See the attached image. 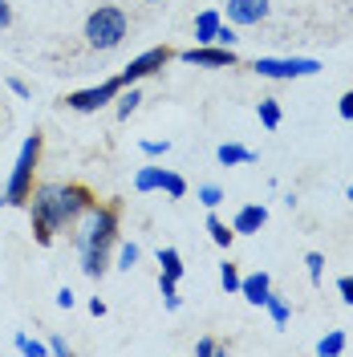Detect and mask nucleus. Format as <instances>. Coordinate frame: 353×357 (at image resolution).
<instances>
[{
	"instance_id": "1",
	"label": "nucleus",
	"mask_w": 353,
	"mask_h": 357,
	"mask_svg": "<svg viewBox=\"0 0 353 357\" xmlns=\"http://www.w3.org/2000/svg\"><path fill=\"white\" fill-rule=\"evenodd\" d=\"M89 203H93V191L86 183H37L24 203L29 223H33V240L49 248L61 231H73V223L86 215Z\"/></svg>"
},
{
	"instance_id": "2",
	"label": "nucleus",
	"mask_w": 353,
	"mask_h": 357,
	"mask_svg": "<svg viewBox=\"0 0 353 357\" xmlns=\"http://www.w3.org/2000/svg\"><path fill=\"white\" fill-rule=\"evenodd\" d=\"M118 231H122V215L114 203H89L86 215L73 223V244L82 256V272L89 280H102L110 272V252L118 248Z\"/></svg>"
},
{
	"instance_id": "3",
	"label": "nucleus",
	"mask_w": 353,
	"mask_h": 357,
	"mask_svg": "<svg viewBox=\"0 0 353 357\" xmlns=\"http://www.w3.org/2000/svg\"><path fill=\"white\" fill-rule=\"evenodd\" d=\"M82 37H86V45L93 53L118 49V45L130 37V17H126V8H122V4H98L86 17V24H82Z\"/></svg>"
},
{
	"instance_id": "4",
	"label": "nucleus",
	"mask_w": 353,
	"mask_h": 357,
	"mask_svg": "<svg viewBox=\"0 0 353 357\" xmlns=\"http://www.w3.org/2000/svg\"><path fill=\"white\" fill-rule=\"evenodd\" d=\"M41 151H45V138L33 130L21 142L17 162H13L8 183H4V199L13 203V207H24V203H29V195H33V187H37V167H41Z\"/></svg>"
},
{
	"instance_id": "5",
	"label": "nucleus",
	"mask_w": 353,
	"mask_h": 357,
	"mask_svg": "<svg viewBox=\"0 0 353 357\" xmlns=\"http://www.w3.org/2000/svg\"><path fill=\"white\" fill-rule=\"evenodd\" d=\"M252 69L268 82H301V77H317L325 66L317 57H256Z\"/></svg>"
},
{
	"instance_id": "6",
	"label": "nucleus",
	"mask_w": 353,
	"mask_h": 357,
	"mask_svg": "<svg viewBox=\"0 0 353 357\" xmlns=\"http://www.w3.org/2000/svg\"><path fill=\"white\" fill-rule=\"evenodd\" d=\"M171 61H175V49H171V45H155V49H142L138 57H130V66L118 73V82H122V86H142L147 77H155L158 69H167Z\"/></svg>"
},
{
	"instance_id": "7",
	"label": "nucleus",
	"mask_w": 353,
	"mask_h": 357,
	"mask_svg": "<svg viewBox=\"0 0 353 357\" xmlns=\"http://www.w3.org/2000/svg\"><path fill=\"white\" fill-rule=\"evenodd\" d=\"M118 89H122V82L110 77V82H98V86H89V89H73V93H66V106L73 114H98V110H106L114 98H118Z\"/></svg>"
},
{
	"instance_id": "8",
	"label": "nucleus",
	"mask_w": 353,
	"mask_h": 357,
	"mask_svg": "<svg viewBox=\"0 0 353 357\" xmlns=\"http://www.w3.org/2000/svg\"><path fill=\"white\" fill-rule=\"evenodd\" d=\"M175 57L187 61V66H199V69H232L240 61L236 49H227V45H191V49H179Z\"/></svg>"
},
{
	"instance_id": "9",
	"label": "nucleus",
	"mask_w": 353,
	"mask_h": 357,
	"mask_svg": "<svg viewBox=\"0 0 353 357\" xmlns=\"http://www.w3.org/2000/svg\"><path fill=\"white\" fill-rule=\"evenodd\" d=\"M268 13H272V0H227L223 21L236 24V29H256V24L268 21Z\"/></svg>"
},
{
	"instance_id": "10",
	"label": "nucleus",
	"mask_w": 353,
	"mask_h": 357,
	"mask_svg": "<svg viewBox=\"0 0 353 357\" xmlns=\"http://www.w3.org/2000/svg\"><path fill=\"white\" fill-rule=\"evenodd\" d=\"M264 223H268V207L264 203H243L240 211L232 215V231H236V236H256Z\"/></svg>"
},
{
	"instance_id": "11",
	"label": "nucleus",
	"mask_w": 353,
	"mask_h": 357,
	"mask_svg": "<svg viewBox=\"0 0 353 357\" xmlns=\"http://www.w3.org/2000/svg\"><path fill=\"white\" fill-rule=\"evenodd\" d=\"M268 292H272V276H268V272H252V276L240 280V296L248 305H256V309H264Z\"/></svg>"
},
{
	"instance_id": "12",
	"label": "nucleus",
	"mask_w": 353,
	"mask_h": 357,
	"mask_svg": "<svg viewBox=\"0 0 353 357\" xmlns=\"http://www.w3.org/2000/svg\"><path fill=\"white\" fill-rule=\"evenodd\" d=\"M223 24V13L220 8H203L195 17V45H216V33Z\"/></svg>"
},
{
	"instance_id": "13",
	"label": "nucleus",
	"mask_w": 353,
	"mask_h": 357,
	"mask_svg": "<svg viewBox=\"0 0 353 357\" xmlns=\"http://www.w3.org/2000/svg\"><path fill=\"white\" fill-rule=\"evenodd\" d=\"M216 158H220V167H248V162H256V151H248L240 142H220Z\"/></svg>"
},
{
	"instance_id": "14",
	"label": "nucleus",
	"mask_w": 353,
	"mask_h": 357,
	"mask_svg": "<svg viewBox=\"0 0 353 357\" xmlns=\"http://www.w3.org/2000/svg\"><path fill=\"white\" fill-rule=\"evenodd\" d=\"M163 178H167V167H138L134 175V191H163Z\"/></svg>"
},
{
	"instance_id": "15",
	"label": "nucleus",
	"mask_w": 353,
	"mask_h": 357,
	"mask_svg": "<svg viewBox=\"0 0 353 357\" xmlns=\"http://www.w3.org/2000/svg\"><path fill=\"white\" fill-rule=\"evenodd\" d=\"M256 114H260V126H264V130H276V126L285 122V110H280L276 98H260V102H256Z\"/></svg>"
},
{
	"instance_id": "16",
	"label": "nucleus",
	"mask_w": 353,
	"mask_h": 357,
	"mask_svg": "<svg viewBox=\"0 0 353 357\" xmlns=\"http://www.w3.org/2000/svg\"><path fill=\"white\" fill-rule=\"evenodd\" d=\"M345 345H350L345 329H329V333L317 341V354H321V357H341V354H345Z\"/></svg>"
},
{
	"instance_id": "17",
	"label": "nucleus",
	"mask_w": 353,
	"mask_h": 357,
	"mask_svg": "<svg viewBox=\"0 0 353 357\" xmlns=\"http://www.w3.org/2000/svg\"><path fill=\"white\" fill-rule=\"evenodd\" d=\"M158 272L171 276V280H183V256H179V248H158Z\"/></svg>"
},
{
	"instance_id": "18",
	"label": "nucleus",
	"mask_w": 353,
	"mask_h": 357,
	"mask_svg": "<svg viewBox=\"0 0 353 357\" xmlns=\"http://www.w3.org/2000/svg\"><path fill=\"white\" fill-rule=\"evenodd\" d=\"M207 236H211V244H216V248H232V244H236V231H232L216 211L207 215Z\"/></svg>"
},
{
	"instance_id": "19",
	"label": "nucleus",
	"mask_w": 353,
	"mask_h": 357,
	"mask_svg": "<svg viewBox=\"0 0 353 357\" xmlns=\"http://www.w3.org/2000/svg\"><path fill=\"white\" fill-rule=\"evenodd\" d=\"M264 312L272 317V325H276V329H285V325H288V317H292V305H288L285 296H276V292H268V301H264Z\"/></svg>"
},
{
	"instance_id": "20",
	"label": "nucleus",
	"mask_w": 353,
	"mask_h": 357,
	"mask_svg": "<svg viewBox=\"0 0 353 357\" xmlns=\"http://www.w3.org/2000/svg\"><path fill=\"white\" fill-rule=\"evenodd\" d=\"M114 102H118V118H130V114L142 106V89H138V86H122Z\"/></svg>"
},
{
	"instance_id": "21",
	"label": "nucleus",
	"mask_w": 353,
	"mask_h": 357,
	"mask_svg": "<svg viewBox=\"0 0 353 357\" xmlns=\"http://www.w3.org/2000/svg\"><path fill=\"white\" fill-rule=\"evenodd\" d=\"M138 260H142V248L134 244V240H122V244H118V260H114V268L134 272V268H138Z\"/></svg>"
},
{
	"instance_id": "22",
	"label": "nucleus",
	"mask_w": 353,
	"mask_h": 357,
	"mask_svg": "<svg viewBox=\"0 0 353 357\" xmlns=\"http://www.w3.org/2000/svg\"><path fill=\"white\" fill-rule=\"evenodd\" d=\"M13 345H17V354H24V357H45L49 354V341H37V337H29V333H17Z\"/></svg>"
},
{
	"instance_id": "23",
	"label": "nucleus",
	"mask_w": 353,
	"mask_h": 357,
	"mask_svg": "<svg viewBox=\"0 0 353 357\" xmlns=\"http://www.w3.org/2000/svg\"><path fill=\"white\" fill-rule=\"evenodd\" d=\"M195 199L203 203L207 211H216V207L223 203V187H220V183H203V187L195 191Z\"/></svg>"
},
{
	"instance_id": "24",
	"label": "nucleus",
	"mask_w": 353,
	"mask_h": 357,
	"mask_svg": "<svg viewBox=\"0 0 353 357\" xmlns=\"http://www.w3.org/2000/svg\"><path fill=\"white\" fill-rule=\"evenodd\" d=\"M240 268L232 264V260H223L220 264V284H223V292H240Z\"/></svg>"
},
{
	"instance_id": "25",
	"label": "nucleus",
	"mask_w": 353,
	"mask_h": 357,
	"mask_svg": "<svg viewBox=\"0 0 353 357\" xmlns=\"http://www.w3.org/2000/svg\"><path fill=\"white\" fill-rule=\"evenodd\" d=\"M163 191H167V199H183V195H187V178L175 175V171H167V178H163Z\"/></svg>"
},
{
	"instance_id": "26",
	"label": "nucleus",
	"mask_w": 353,
	"mask_h": 357,
	"mask_svg": "<svg viewBox=\"0 0 353 357\" xmlns=\"http://www.w3.org/2000/svg\"><path fill=\"white\" fill-rule=\"evenodd\" d=\"M305 268H309L313 284H321V276H325V256H321V252H309V256H305Z\"/></svg>"
},
{
	"instance_id": "27",
	"label": "nucleus",
	"mask_w": 353,
	"mask_h": 357,
	"mask_svg": "<svg viewBox=\"0 0 353 357\" xmlns=\"http://www.w3.org/2000/svg\"><path fill=\"white\" fill-rule=\"evenodd\" d=\"M195 354L199 357H216V354H227V345H220L216 337H199V341H195Z\"/></svg>"
},
{
	"instance_id": "28",
	"label": "nucleus",
	"mask_w": 353,
	"mask_h": 357,
	"mask_svg": "<svg viewBox=\"0 0 353 357\" xmlns=\"http://www.w3.org/2000/svg\"><path fill=\"white\" fill-rule=\"evenodd\" d=\"M167 151H171V142H167V138H163V142H158V138H147V142H142V155H147V158H163Z\"/></svg>"
},
{
	"instance_id": "29",
	"label": "nucleus",
	"mask_w": 353,
	"mask_h": 357,
	"mask_svg": "<svg viewBox=\"0 0 353 357\" xmlns=\"http://www.w3.org/2000/svg\"><path fill=\"white\" fill-rule=\"evenodd\" d=\"M236 41H240V37H236V24L223 21V24H220V33H216V45H227V49H236Z\"/></svg>"
},
{
	"instance_id": "30",
	"label": "nucleus",
	"mask_w": 353,
	"mask_h": 357,
	"mask_svg": "<svg viewBox=\"0 0 353 357\" xmlns=\"http://www.w3.org/2000/svg\"><path fill=\"white\" fill-rule=\"evenodd\" d=\"M337 296L353 309V276H341V280H337Z\"/></svg>"
},
{
	"instance_id": "31",
	"label": "nucleus",
	"mask_w": 353,
	"mask_h": 357,
	"mask_svg": "<svg viewBox=\"0 0 353 357\" xmlns=\"http://www.w3.org/2000/svg\"><path fill=\"white\" fill-rule=\"evenodd\" d=\"M337 114H341L345 122H353V89H345V93H341V102H337Z\"/></svg>"
},
{
	"instance_id": "32",
	"label": "nucleus",
	"mask_w": 353,
	"mask_h": 357,
	"mask_svg": "<svg viewBox=\"0 0 353 357\" xmlns=\"http://www.w3.org/2000/svg\"><path fill=\"white\" fill-rule=\"evenodd\" d=\"M49 354H57V357H66V354H73V345H69L66 337H49Z\"/></svg>"
},
{
	"instance_id": "33",
	"label": "nucleus",
	"mask_w": 353,
	"mask_h": 357,
	"mask_svg": "<svg viewBox=\"0 0 353 357\" xmlns=\"http://www.w3.org/2000/svg\"><path fill=\"white\" fill-rule=\"evenodd\" d=\"M4 29H13V4L8 0H0V33Z\"/></svg>"
},
{
	"instance_id": "34",
	"label": "nucleus",
	"mask_w": 353,
	"mask_h": 357,
	"mask_svg": "<svg viewBox=\"0 0 353 357\" xmlns=\"http://www.w3.org/2000/svg\"><path fill=\"white\" fill-rule=\"evenodd\" d=\"M57 305H61V309H73V305H77V292H73V289H61V292H57Z\"/></svg>"
},
{
	"instance_id": "35",
	"label": "nucleus",
	"mask_w": 353,
	"mask_h": 357,
	"mask_svg": "<svg viewBox=\"0 0 353 357\" xmlns=\"http://www.w3.org/2000/svg\"><path fill=\"white\" fill-rule=\"evenodd\" d=\"M8 89H13V93H17V98H33V89L24 86L21 77H8Z\"/></svg>"
},
{
	"instance_id": "36",
	"label": "nucleus",
	"mask_w": 353,
	"mask_h": 357,
	"mask_svg": "<svg viewBox=\"0 0 353 357\" xmlns=\"http://www.w3.org/2000/svg\"><path fill=\"white\" fill-rule=\"evenodd\" d=\"M89 312H93V317H106L110 305H106V301H98V296H89Z\"/></svg>"
},
{
	"instance_id": "37",
	"label": "nucleus",
	"mask_w": 353,
	"mask_h": 357,
	"mask_svg": "<svg viewBox=\"0 0 353 357\" xmlns=\"http://www.w3.org/2000/svg\"><path fill=\"white\" fill-rule=\"evenodd\" d=\"M345 199H350V203H353V183H350V187H345Z\"/></svg>"
},
{
	"instance_id": "38",
	"label": "nucleus",
	"mask_w": 353,
	"mask_h": 357,
	"mask_svg": "<svg viewBox=\"0 0 353 357\" xmlns=\"http://www.w3.org/2000/svg\"><path fill=\"white\" fill-rule=\"evenodd\" d=\"M4 207H8V199H4V195H0V211H4Z\"/></svg>"
},
{
	"instance_id": "39",
	"label": "nucleus",
	"mask_w": 353,
	"mask_h": 357,
	"mask_svg": "<svg viewBox=\"0 0 353 357\" xmlns=\"http://www.w3.org/2000/svg\"><path fill=\"white\" fill-rule=\"evenodd\" d=\"M142 4H163V0H142Z\"/></svg>"
}]
</instances>
